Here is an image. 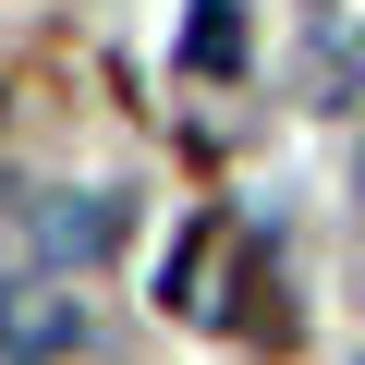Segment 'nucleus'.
Masks as SVG:
<instances>
[{"label":"nucleus","mask_w":365,"mask_h":365,"mask_svg":"<svg viewBox=\"0 0 365 365\" xmlns=\"http://www.w3.org/2000/svg\"><path fill=\"white\" fill-rule=\"evenodd\" d=\"M182 49H195V61H207V73H220V61H232V49H244V25H232V0H195V37H182Z\"/></svg>","instance_id":"3"},{"label":"nucleus","mask_w":365,"mask_h":365,"mask_svg":"<svg viewBox=\"0 0 365 365\" xmlns=\"http://www.w3.org/2000/svg\"><path fill=\"white\" fill-rule=\"evenodd\" d=\"M73 341H86V292L73 280H37V268L0 280V365H73Z\"/></svg>","instance_id":"1"},{"label":"nucleus","mask_w":365,"mask_h":365,"mask_svg":"<svg viewBox=\"0 0 365 365\" xmlns=\"http://www.w3.org/2000/svg\"><path fill=\"white\" fill-rule=\"evenodd\" d=\"M353 195H365V158H353Z\"/></svg>","instance_id":"4"},{"label":"nucleus","mask_w":365,"mask_h":365,"mask_svg":"<svg viewBox=\"0 0 365 365\" xmlns=\"http://www.w3.org/2000/svg\"><path fill=\"white\" fill-rule=\"evenodd\" d=\"M37 244H49L61 268H98V256L122 244V207H110V195H49V207H37Z\"/></svg>","instance_id":"2"}]
</instances>
